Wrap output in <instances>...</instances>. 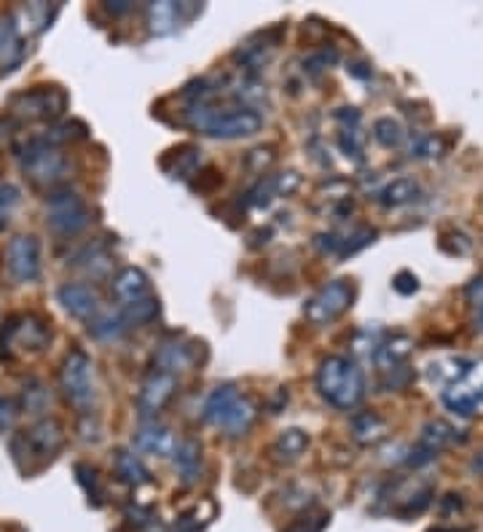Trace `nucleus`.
I'll use <instances>...</instances> for the list:
<instances>
[{
	"instance_id": "obj_1",
	"label": "nucleus",
	"mask_w": 483,
	"mask_h": 532,
	"mask_svg": "<svg viewBox=\"0 0 483 532\" xmlns=\"http://www.w3.org/2000/svg\"><path fill=\"white\" fill-rule=\"evenodd\" d=\"M186 122L194 130H199L210 138H221V140L250 138V135L261 132V127H263V116L253 108H215L210 103L188 106Z\"/></svg>"
},
{
	"instance_id": "obj_2",
	"label": "nucleus",
	"mask_w": 483,
	"mask_h": 532,
	"mask_svg": "<svg viewBox=\"0 0 483 532\" xmlns=\"http://www.w3.org/2000/svg\"><path fill=\"white\" fill-rule=\"evenodd\" d=\"M317 390L330 406L354 409L365 398V374L354 360L330 355L317 368Z\"/></svg>"
},
{
	"instance_id": "obj_3",
	"label": "nucleus",
	"mask_w": 483,
	"mask_h": 532,
	"mask_svg": "<svg viewBox=\"0 0 483 532\" xmlns=\"http://www.w3.org/2000/svg\"><path fill=\"white\" fill-rule=\"evenodd\" d=\"M20 159H22L25 175L38 186H54L68 175V159L46 138L30 140L28 148L20 154Z\"/></svg>"
},
{
	"instance_id": "obj_4",
	"label": "nucleus",
	"mask_w": 483,
	"mask_h": 532,
	"mask_svg": "<svg viewBox=\"0 0 483 532\" xmlns=\"http://www.w3.org/2000/svg\"><path fill=\"white\" fill-rule=\"evenodd\" d=\"M62 390L68 395V401L81 409L89 411L92 401H95V366L92 358L81 350H73L65 363H62Z\"/></svg>"
},
{
	"instance_id": "obj_5",
	"label": "nucleus",
	"mask_w": 483,
	"mask_h": 532,
	"mask_svg": "<svg viewBox=\"0 0 483 532\" xmlns=\"http://www.w3.org/2000/svg\"><path fill=\"white\" fill-rule=\"evenodd\" d=\"M354 299V288L346 280H333L325 288H320L304 307V317L314 325H325L333 323L338 315H344L352 307Z\"/></svg>"
},
{
	"instance_id": "obj_6",
	"label": "nucleus",
	"mask_w": 483,
	"mask_h": 532,
	"mask_svg": "<svg viewBox=\"0 0 483 532\" xmlns=\"http://www.w3.org/2000/svg\"><path fill=\"white\" fill-rule=\"evenodd\" d=\"M46 215H49V226L57 234H62V237L79 234L81 229L89 226V218H92L87 202L76 191H57V194H52L49 197Z\"/></svg>"
},
{
	"instance_id": "obj_7",
	"label": "nucleus",
	"mask_w": 483,
	"mask_h": 532,
	"mask_svg": "<svg viewBox=\"0 0 483 532\" xmlns=\"http://www.w3.org/2000/svg\"><path fill=\"white\" fill-rule=\"evenodd\" d=\"M6 266L17 283H33L41 277V245L30 234H20L6 248Z\"/></svg>"
},
{
	"instance_id": "obj_8",
	"label": "nucleus",
	"mask_w": 483,
	"mask_h": 532,
	"mask_svg": "<svg viewBox=\"0 0 483 532\" xmlns=\"http://www.w3.org/2000/svg\"><path fill=\"white\" fill-rule=\"evenodd\" d=\"M68 97L60 89H33L12 100V111L22 119H57L62 116Z\"/></svg>"
},
{
	"instance_id": "obj_9",
	"label": "nucleus",
	"mask_w": 483,
	"mask_h": 532,
	"mask_svg": "<svg viewBox=\"0 0 483 532\" xmlns=\"http://www.w3.org/2000/svg\"><path fill=\"white\" fill-rule=\"evenodd\" d=\"M175 390H178L175 374H167V371H156V368H154V371L148 374V379L143 382L140 395H137L140 417H143V419L156 417V414L170 403V398L175 395Z\"/></svg>"
},
{
	"instance_id": "obj_10",
	"label": "nucleus",
	"mask_w": 483,
	"mask_h": 532,
	"mask_svg": "<svg viewBox=\"0 0 483 532\" xmlns=\"http://www.w3.org/2000/svg\"><path fill=\"white\" fill-rule=\"evenodd\" d=\"M376 229H368V226H360V229H354V232H349V234H333V232H328V234H317L314 237V245L322 250V253H330V256H341V258H346V256H354V253H360L362 248H368V245H373L376 242Z\"/></svg>"
},
{
	"instance_id": "obj_11",
	"label": "nucleus",
	"mask_w": 483,
	"mask_h": 532,
	"mask_svg": "<svg viewBox=\"0 0 483 532\" xmlns=\"http://www.w3.org/2000/svg\"><path fill=\"white\" fill-rule=\"evenodd\" d=\"M60 304L79 320H92L100 309V296L95 288L84 285V283H65L57 291Z\"/></svg>"
},
{
	"instance_id": "obj_12",
	"label": "nucleus",
	"mask_w": 483,
	"mask_h": 532,
	"mask_svg": "<svg viewBox=\"0 0 483 532\" xmlns=\"http://www.w3.org/2000/svg\"><path fill=\"white\" fill-rule=\"evenodd\" d=\"M20 443H25L30 449L33 457H52L54 452H60L65 435H62V427L60 422L54 419H41L38 425H33L25 435L17 438Z\"/></svg>"
},
{
	"instance_id": "obj_13",
	"label": "nucleus",
	"mask_w": 483,
	"mask_h": 532,
	"mask_svg": "<svg viewBox=\"0 0 483 532\" xmlns=\"http://www.w3.org/2000/svg\"><path fill=\"white\" fill-rule=\"evenodd\" d=\"M111 288H113L116 299L124 301V307H129V304L143 301V299L151 296L148 274H146L143 269H137V266H124V269L113 277Z\"/></svg>"
},
{
	"instance_id": "obj_14",
	"label": "nucleus",
	"mask_w": 483,
	"mask_h": 532,
	"mask_svg": "<svg viewBox=\"0 0 483 532\" xmlns=\"http://www.w3.org/2000/svg\"><path fill=\"white\" fill-rule=\"evenodd\" d=\"M336 122H341L338 146H341L344 156L352 159V162H360L362 146H365V138L360 132V111L357 108H341V111H336Z\"/></svg>"
},
{
	"instance_id": "obj_15",
	"label": "nucleus",
	"mask_w": 483,
	"mask_h": 532,
	"mask_svg": "<svg viewBox=\"0 0 483 532\" xmlns=\"http://www.w3.org/2000/svg\"><path fill=\"white\" fill-rule=\"evenodd\" d=\"M135 446L148 452V454H156V457H170L178 449V438L170 427L148 422L135 433Z\"/></svg>"
},
{
	"instance_id": "obj_16",
	"label": "nucleus",
	"mask_w": 483,
	"mask_h": 532,
	"mask_svg": "<svg viewBox=\"0 0 483 532\" xmlns=\"http://www.w3.org/2000/svg\"><path fill=\"white\" fill-rule=\"evenodd\" d=\"M298 186V175L296 173H282V175H266L261 178L253 189H250V205L255 207H266L271 205L274 197H282V194H290L293 189Z\"/></svg>"
},
{
	"instance_id": "obj_17",
	"label": "nucleus",
	"mask_w": 483,
	"mask_h": 532,
	"mask_svg": "<svg viewBox=\"0 0 483 532\" xmlns=\"http://www.w3.org/2000/svg\"><path fill=\"white\" fill-rule=\"evenodd\" d=\"M6 336L9 339H17L28 350H44L46 342H49V328L38 317H33V315H22V317H14L9 323Z\"/></svg>"
},
{
	"instance_id": "obj_18",
	"label": "nucleus",
	"mask_w": 483,
	"mask_h": 532,
	"mask_svg": "<svg viewBox=\"0 0 483 532\" xmlns=\"http://www.w3.org/2000/svg\"><path fill=\"white\" fill-rule=\"evenodd\" d=\"M175 470L180 476V481L186 486L196 484L199 476H202V449L196 441H180L178 449H175Z\"/></svg>"
},
{
	"instance_id": "obj_19",
	"label": "nucleus",
	"mask_w": 483,
	"mask_h": 532,
	"mask_svg": "<svg viewBox=\"0 0 483 532\" xmlns=\"http://www.w3.org/2000/svg\"><path fill=\"white\" fill-rule=\"evenodd\" d=\"M411 350H413V342H411L408 336L397 334V336H392L389 342H384V344L376 347L373 360H376V366H379L381 371H395V368H400V363L411 355Z\"/></svg>"
},
{
	"instance_id": "obj_20",
	"label": "nucleus",
	"mask_w": 483,
	"mask_h": 532,
	"mask_svg": "<svg viewBox=\"0 0 483 532\" xmlns=\"http://www.w3.org/2000/svg\"><path fill=\"white\" fill-rule=\"evenodd\" d=\"M154 366H156V371L178 374V371H186V368L194 366V352L186 344L170 342V344H162L159 347V352L154 358Z\"/></svg>"
},
{
	"instance_id": "obj_21",
	"label": "nucleus",
	"mask_w": 483,
	"mask_h": 532,
	"mask_svg": "<svg viewBox=\"0 0 483 532\" xmlns=\"http://www.w3.org/2000/svg\"><path fill=\"white\" fill-rule=\"evenodd\" d=\"M237 398H239V393H237L234 384H221V387H215V390L207 395V401H204V419H207L210 425L221 427Z\"/></svg>"
},
{
	"instance_id": "obj_22",
	"label": "nucleus",
	"mask_w": 483,
	"mask_h": 532,
	"mask_svg": "<svg viewBox=\"0 0 483 532\" xmlns=\"http://www.w3.org/2000/svg\"><path fill=\"white\" fill-rule=\"evenodd\" d=\"M113 462H116V473H119V478H121V481H127L129 486H143V484H148V481H151L148 468L143 465V460H140L135 452H129V449H119Z\"/></svg>"
},
{
	"instance_id": "obj_23",
	"label": "nucleus",
	"mask_w": 483,
	"mask_h": 532,
	"mask_svg": "<svg viewBox=\"0 0 483 532\" xmlns=\"http://www.w3.org/2000/svg\"><path fill=\"white\" fill-rule=\"evenodd\" d=\"M419 197V183L413 178H395L389 181L381 191H379V202L384 207H403L408 202H413Z\"/></svg>"
},
{
	"instance_id": "obj_24",
	"label": "nucleus",
	"mask_w": 483,
	"mask_h": 532,
	"mask_svg": "<svg viewBox=\"0 0 483 532\" xmlns=\"http://www.w3.org/2000/svg\"><path fill=\"white\" fill-rule=\"evenodd\" d=\"M253 422H255V403L250 398H242L239 395L234 401L231 411L226 414V419H223L221 427L226 430V435H245Z\"/></svg>"
},
{
	"instance_id": "obj_25",
	"label": "nucleus",
	"mask_w": 483,
	"mask_h": 532,
	"mask_svg": "<svg viewBox=\"0 0 483 532\" xmlns=\"http://www.w3.org/2000/svg\"><path fill=\"white\" fill-rule=\"evenodd\" d=\"M352 435L360 443H376L387 435V422L376 411H362L352 417Z\"/></svg>"
},
{
	"instance_id": "obj_26",
	"label": "nucleus",
	"mask_w": 483,
	"mask_h": 532,
	"mask_svg": "<svg viewBox=\"0 0 483 532\" xmlns=\"http://www.w3.org/2000/svg\"><path fill=\"white\" fill-rule=\"evenodd\" d=\"M456 438V430L443 422V419H429L424 427H421V435H419V446H424L427 452L437 454L440 449H446L448 443H454Z\"/></svg>"
},
{
	"instance_id": "obj_27",
	"label": "nucleus",
	"mask_w": 483,
	"mask_h": 532,
	"mask_svg": "<svg viewBox=\"0 0 483 532\" xmlns=\"http://www.w3.org/2000/svg\"><path fill=\"white\" fill-rule=\"evenodd\" d=\"M180 12H183V6H178V4H154L148 9V14H151V30L156 36L172 33L180 25Z\"/></svg>"
},
{
	"instance_id": "obj_28",
	"label": "nucleus",
	"mask_w": 483,
	"mask_h": 532,
	"mask_svg": "<svg viewBox=\"0 0 483 532\" xmlns=\"http://www.w3.org/2000/svg\"><path fill=\"white\" fill-rule=\"evenodd\" d=\"M167 159H175V167L167 170L172 178H191L199 170V165H202V151L194 148V146H180V148L170 151Z\"/></svg>"
},
{
	"instance_id": "obj_29",
	"label": "nucleus",
	"mask_w": 483,
	"mask_h": 532,
	"mask_svg": "<svg viewBox=\"0 0 483 532\" xmlns=\"http://www.w3.org/2000/svg\"><path fill=\"white\" fill-rule=\"evenodd\" d=\"M129 331V323L127 317L119 312V315H103L97 317L95 323H89V334L95 339H103V342H113V339H121L124 334Z\"/></svg>"
},
{
	"instance_id": "obj_30",
	"label": "nucleus",
	"mask_w": 483,
	"mask_h": 532,
	"mask_svg": "<svg viewBox=\"0 0 483 532\" xmlns=\"http://www.w3.org/2000/svg\"><path fill=\"white\" fill-rule=\"evenodd\" d=\"M306 446H309V435L298 427H290V430L279 433V438L274 443V452L282 460H298L306 452Z\"/></svg>"
},
{
	"instance_id": "obj_31",
	"label": "nucleus",
	"mask_w": 483,
	"mask_h": 532,
	"mask_svg": "<svg viewBox=\"0 0 483 532\" xmlns=\"http://www.w3.org/2000/svg\"><path fill=\"white\" fill-rule=\"evenodd\" d=\"M443 403H446L451 411H456L459 417H470V414L478 411V393H470V390L454 384V387L443 390Z\"/></svg>"
},
{
	"instance_id": "obj_32",
	"label": "nucleus",
	"mask_w": 483,
	"mask_h": 532,
	"mask_svg": "<svg viewBox=\"0 0 483 532\" xmlns=\"http://www.w3.org/2000/svg\"><path fill=\"white\" fill-rule=\"evenodd\" d=\"M373 138L384 148H397V146H403L405 132H403L400 122H395L392 116H384V119H376L373 122Z\"/></svg>"
},
{
	"instance_id": "obj_33",
	"label": "nucleus",
	"mask_w": 483,
	"mask_h": 532,
	"mask_svg": "<svg viewBox=\"0 0 483 532\" xmlns=\"http://www.w3.org/2000/svg\"><path fill=\"white\" fill-rule=\"evenodd\" d=\"M124 317H127V323L129 325H143V323H151L156 315H159V301L156 299H143V301H135V304H129V307H124V312H121Z\"/></svg>"
},
{
	"instance_id": "obj_34",
	"label": "nucleus",
	"mask_w": 483,
	"mask_h": 532,
	"mask_svg": "<svg viewBox=\"0 0 483 532\" xmlns=\"http://www.w3.org/2000/svg\"><path fill=\"white\" fill-rule=\"evenodd\" d=\"M408 151L411 159H437L443 154V140L437 135H416Z\"/></svg>"
},
{
	"instance_id": "obj_35",
	"label": "nucleus",
	"mask_w": 483,
	"mask_h": 532,
	"mask_svg": "<svg viewBox=\"0 0 483 532\" xmlns=\"http://www.w3.org/2000/svg\"><path fill=\"white\" fill-rule=\"evenodd\" d=\"M432 505V489L429 486H424L421 492H416V494H411L395 513L397 516H403V519H413V516H419V513H424L427 508Z\"/></svg>"
},
{
	"instance_id": "obj_36",
	"label": "nucleus",
	"mask_w": 483,
	"mask_h": 532,
	"mask_svg": "<svg viewBox=\"0 0 483 532\" xmlns=\"http://www.w3.org/2000/svg\"><path fill=\"white\" fill-rule=\"evenodd\" d=\"M76 473H79V481H81V486L87 489L89 500H95V502L100 505V502H103V489H100V481H97V470L89 468V465H84V462H79V465H76Z\"/></svg>"
},
{
	"instance_id": "obj_37",
	"label": "nucleus",
	"mask_w": 483,
	"mask_h": 532,
	"mask_svg": "<svg viewBox=\"0 0 483 532\" xmlns=\"http://www.w3.org/2000/svg\"><path fill=\"white\" fill-rule=\"evenodd\" d=\"M328 521H330V513H309V516H301V519H296L285 532H322L325 527H328Z\"/></svg>"
},
{
	"instance_id": "obj_38",
	"label": "nucleus",
	"mask_w": 483,
	"mask_h": 532,
	"mask_svg": "<svg viewBox=\"0 0 483 532\" xmlns=\"http://www.w3.org/2000/svg\"><path fill=\"white\" fill-rule=\"evenodd\" d=\"M46 403H49L46 387H44L41 382H36V379L28 382V384H25V409H28V411H44Z\"/></svg>"
},
{
	"instance_id": "obj_39",
	"label": "nucleus",
	"mask_w": 483,
	"mask_h": 532,
	"mask_svg": "<svg viewBox=\"0 0 483 532\" xmlns=\"http://www.w3.org/2000/svg\"><path fill=\"white\" fill-rule=\"evenodd\" d=\"M392 288H395L400 296H413V293L419 291V280H416V274H411V272H397L395 280H392Z\"/></svg>"
},
{
	"instance_id": "obj_40",
	"label": "nucleus",
	"mask_w": 483,
	"mask_h": 532,
	"mask_svg": "<svg viewBox=\"0 0 483 532\" xmlns=\"http://www.w3.org/2000/svg\"><path fill=\"white\" fill-rule=\"evenodd\" d=\"M440 516H459L464 511V497L459 492H448L440 497Z\"/></svg>"
},
{
	"instance_id": "obj_41",
	"label": "nucleus",
	"mask_w": 483,
	"mask_h": 532,
	"mask_svg": "<svg viewBox=\"0 0 483 532\" xmlns=\"http://www.w3.org/2000/svg\"><path fill=\"white\" fill-rule=\"evenodd\" d=\"M20 202V189L14 186H0V221H9L4 215H9V210Z\"/></svg>"
},
{
	"instance_id": "obj_42",
	"label": "nucleus",
	"mask_w": 483,
	"mask_h": 532,
	"mask_svg": "<svg viewBox=\"0 0 483 532\" xmlns=\"http://www.w3.org/2000/svg\"><path fill=\"white\" fill-rule=\"evenodd\" d=\"M464 296H467L470 307H475V309L483 307V274H478V277H472V280L467 283Z\"/></svg>"
},
{
	"instance_id": "obj_43",
	"label": "nucleus",
	"mask_w": 483,
	"mask_h": 532,
	"mask_svg": "<svg viewBox=\"0 0 483 532\" xmlns=\"http://www.w3.org/2000/svg\"><path fill=\"white\" fill-rule=\"evenodd\" d=\"M336 60H338V55L330 49V52H320V55L309 57V60H306V65H309V71H312V73H320V71H325L328 65H333Z\"/></svg>"
},
{
	"instance_id": "obj_44",
	"label": "nucleus",
	"mask_w": 483,
	"mask_h": 532,
	"mask_svg": "<svg viewBox=\"0 0 483 532\" xmlns=\"http://www.w3.org/2000/svg\"><path fill=\"white\" fill-rule=\"evenodd\" d=\"M271 162H274L271 151H253V154L247 156V167H250V170H261V173H263V167H269Z\"/></svg>"
},
{
	"instance_id": "obj_45",
	"label": "nucleus",
	"mask_w": 483,
	"mask_h": 532,
	"mask_svg": "<svg viewBox=\"0 0 483 532\" xmlns=\"http://www.w3.org/2000/svg\"><path fill=\"white\" fill-rule=\"evenodd\" d=\"M282 406H287V390H277V395H274L271 403H269V411H271V414H279Z\"/></svg>"
},
{
	"instance_id": "obj_46",
	"label": "nucleus",
	"mask_w": 483,
	"mask_h": 532,
	"mask_svg": "<svg viewBox=\"0 0 483 532\" xmlns=\"http://www.w3.org/2000/svg\"><path fill=\"white\" fill-rule=\"evenodd\" d=\"M12 419V406L6 401H0V430H4Z\"/></svg>"
},
{
	"instance_id": "obj_47",
	"label": "nucleus",
	"mask_w": 483,
	"mask_h": 532,
	"mask_svg": "<svg viewBox=\"0 0 483 532\" xmlns=\"http://www.w3.org/2000/svg\"><path fill=\"white\" fill-rule=\"evenodd\" d=\"M470 470L472 473H478V476H483V449L472 457V462H470Z\"/></svg>"
},
{
	"instance_id": "obj_48",
	"label": "nucleus",
	"mask_w": 483,
	"mask_h": 532,
	"mask_svg": "<svg viewBox=\"0 0 483 532\" xmlns=\"http://www.w3.org/2000/svg\"><path fill=\"white\" fill-rule=\"evenodd\" d=\"M105 9H108L111 14H127V12L132 9V4H108Z\"/></svg>"
},
{
	"instance_id": "obj_49",
	"label": "nucleus",
	"mask_w": 483,
	"mask_h": 532,
	"mask_svg": "<svg viewBox=\"0 0 483 532\" xmlns=\"http://www.w3.org/2000/svg\"><path fill=\"white\" fill-rule=\"evenodd\" d=\"M427 532H470V529H462V527H432Z\"/></svg>"
},
{
	"instance_id": "obj_50",
	"label": "nucleus",
	"mask_w": 483,
	"mask_h": 532,
	"mask_svg": "<svg viewBox=\"0 0 483 532\" xmlns=\"http://www.w3.org/2000/svg\"><path fill=\"white\" fill-rule=\"evenodd\" d=\"M178 532H199V527H196L194 521H183V524L178 527Z\"/></svg>"
},
{
	"instance_id": "obj_51",
	"label": "nucleus",
	"mask_w": 483,
	"mask_h": 532,
	"mask_svg": "<svg viewBox=\"0 0 483 532\" xmlns=\"http://www.w3.org/2000/svg\"><path fill=\"white\" fill-rule=\"evenodd\" d=\"M475 328H478V331H483V307H478V309H475Z\"/></svg>"
}]
</instances>
